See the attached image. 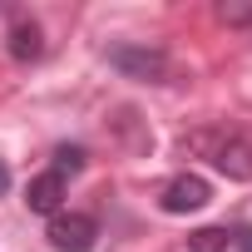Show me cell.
<instances>
[{
  "instance_id": "obj_1",
  "label": "cell",
  "mask_w": 252,
  "mask_h": 252,
  "mask_svg": "<svg viewBox=\"0 0 252 252\" xmlns=\"http://www.w3.org/2000/svg\"><path fill=\"white\" fill-rule=\"evenodd\" d=\"M104 55L124 79H139V84H168V74H173V64L158 45H134L129 40V45H109Z\"/></svg>"
},
{
  "instance_id": "obj_2",
  "label": "cell",
  "mask_w": 252,
  "mask_h": 252,
  "mask_svg": "<svg viewBox=\"0 0 252 252\" xmlns=\"http://www.w3.org/2000/svg\"><path fill=\"white\" fill-rule=\"evenodd\" d=\"M208 203H213V188H208V178H198V173H178V178H168L163 193H158V208H163L168 218L198 213V208H208Z\"/></svg>"
},
{
  "instance_id": "obj_3",
  "label": "cell",
  "mask_w": 252,
  "mask_h": 252,
  "mask_svg": "<svg viewBox=\"0 0 252 252\" xmlns=\"http://www.w3.org/2000/svg\"><path fill=\"white\" fill-rule=\"evenodd\" d=\"M45 237H50L55 252H89V247L99 242V222H94L89 213H55Z\"/></svg>"
},
{
  "instance_id": "obj_4",
  "label": "cell",
  "mask_w": 252,
  "mask_h": 252,
  "mask_svg": "<svg viewBox=\"0 0 252 252\" xmlns=\"http://www.w3.org/2000/svg\"><path fill=\"white\" fill-rule=\"evenodd\" d=\"M213 149H208V158H213V168L218 173H227V178H237V183H247L252 178V139H242V134H227V139H208Z\"/></svg>"
},
{
  "instance_id": "obj_5",
  "label": "cell",
  "mask_w": 252,
  "mask_h": 252,
  "mask_svg": "<svg viewBox=\"0 0 252 252\" xmlns=\"http://www.w3.org/2000/svg\"><path fill=\"white\" fill-rule=\"evenodd\" d=\"M60 203H64V178H60L55 168L35 173V178H30V188H25V208H30V213H40V218H55V213H60Z\"/></svg>"
},
{
  "instance_id": "obj_6",
  "label": "cell",
  "mask_w": 252,
  "mask_h": 252,
  "mask_svg": "<svg viewBox=\"0 0 252 252\" xmlns=\"http://www.w3.org/2000/svg\"><path fill=\"white\" fill-rule=\"evenodd\" d=\"M5 50H10V60L30 64V60H40V55H45V30H40L35 20H15V25H10V35H5Z\"/></svg>"
},
{
  "instance_id": "obj_7",
  "label": "cell",
  "mask_w": 252,
  "mask_h": 252,
  "mask_svg": "<svg viewBox=\"0 0 252 252\" xmlns=\"http://www.w3.org/2000/svg\"><path fill=\"white\" fill-rule=\"evenodd\" d=\"M84 163H89V149H84V144H60V149H55V173H60V178L84 173Z\"/></svg>"
},
{
  "instance_id": "obj_8",
  "label": "cell",
  "mask_w": 252,
  "mask_h": 252,
  "mask_svg": "<svg viewBox=\"0 0 252 252\" xmlns=\"http://www.w3.org/2000/svg\"><path fill=\"white\" fill-rule=\"evenodd\" d=\"M232 247V232L227 227H198L188 237V252H227Z\"/></svg>"
},
{
  "instance_id": "obj_9",
  "label": "cell",
  "mask_w": 252,
  "mask_h": 252,
  "mask_svg": "<svg viewBox=\"0 0 252 252\" xmlns=\"http://www.w3.org/2000/svg\"><path fill=\"white\" fill-rule=\"evenodd\" d=\"M218 15H222L227 25H252V5H222Z\"/></svg>"
},
{
  "instance_id": "obj_10",
  "label": "cell",
  "mask_w": 252,
  "mask_h": 252,
  "mask_svg": "<svg viewBox=\"0 0 252 252\" xmlns=\"http://www.w3.org/2000/svg\"><path fill=\"white\" fill-rule=\"evenodd\" d=\"M232 247H237V252H252V227H237V232H232Z\"/></svg>"
},
{
  "instance_id": "obj_11",
  "label": "cell",
  "mask_w": 252,
  "mask_h": 252,
  "mask_svg": "<svg viewBox=\"0 0 252 252\" xmlns=\"http://www.w3.org/2000/svg\"><path fill=\"white\" fill-rule=\"evenodd\" d=\"M10 188V168H5V158H0V193Z\"/></svg>"
}]
</instances>
